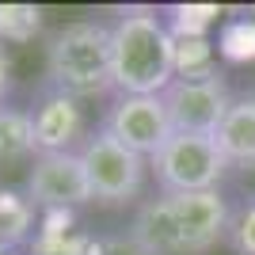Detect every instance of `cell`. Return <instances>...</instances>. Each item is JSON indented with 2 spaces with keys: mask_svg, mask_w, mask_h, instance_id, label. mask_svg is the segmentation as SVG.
I'll list each match as a JSON object with an SVG mask.
<instances>
[{
  "mask_svg": "<svg viewBox=\"0 0 255 255\" xmlns=\"http://www.w3.org/2000/svg\"><path fill=\"white\" fill-rule=\"evenodd\" d=\"M213 141H217V149L229 164H244V168L255 164V96L233 99Z\"/></svg>",
  "mask_w": 255,
  "mask_h": 255,
  "instance_id": "30bf717a",
  "label": "cell"
},
{
  "mask_svg": "<svg viewBox=\"0 0 255 255\" xmlns=\"http://www.w3.org/2000/svg\"><path fill=\"white\" fill-rule=\"evenodd\" d=\"M217 46L210 38H175V80H210L217 76Z\"/></svg>",
  "mask_w": 255,
  "mask_h": 255,
  "instance_id": "4fadbf2b",
  "label": "cell"
},
{
  "mask_svg": "<svg viewBox=\"0 0 255 255\" xmlns=\"http://www.w3.org/2000/svg\"><path fill=\"white\" fill-rule=\"evenodd\" d=\"M8 92H11V57H8V50L0 46V107H4Z\"/></svg>",
  "mask_w": 255,
  "mask_h": 255,
  "instance_id": "ac0fdd59",
  "label": "cell"
},
{
  "mask_svg": "<svg viewBox=\"0 0 255 255\" xmlns=\"http://www.w3.org/2000/svg\"><path fill=\"white\" fill-rule=\"evenodd\" d=\"M50 92L73 99H96L115 88L111 76V27L99 19L65 23L46 46Z\"/></svg>",
  "mask_w": 255,
  "mask_h": 255,
  "instance_id": "3957f363",
  "label": "cell"
},
{
  "mask_svg": "<svg viewBox=\"0 0 255 255\" xmlns=\"http://www.w3.org/2000/svg\"><path fill=\"white\" fill-rule=\"evenodd\" d=\"M103 133L126 145L129 152L152 160L175 129H171L168 107L160 96H118L103 118Z\"/></svg>",
  "mask_w": 255,
  "mask_h": 255,
  "instance_id": "8992f818",
  "label": "cell"
},
{
  "mask_svg": "<svg viewBox=\"0 0 255 255\" xmlns=\"http://www.w3.org/2000/svg\"><path fill=\"white\" fill-rule=\"evenodd\" d=\"M42 31V8L38 4H0V46L31 42Z\"/></svg>",
  "mask_w": 255,
  "mask_h": 255,
  "instance_id": "5bb4252c",
  "label": "cell"
},
{
  "mask_svg": "<svg viewBox=\"0 0 255 255\" xmlns=\"http://www.w3.org/2000/svg\"><path fill=\"white\" fill-rule=\"evenodd\" d=\"M80 160L88 171V187H92V202L99 206H126L133 202L145 187V164L149 160L107 137L103 129L80 145Z\"/></svg>",
  "mask_w": 255,
  "mask_h": 255,
  "instance_id": "5b68a950",
  "label": "cell"
},
{
  "mask_svg": "<svg viewBox=\"0 0 255 255\" xmlns=\"http://www.w3.org/2000/svg\"><path fill=\"white\" fill-rule=\"evenodd\" d=\"M217 53H221L225 61H255V23L248 15L240 19H225L221 31H217Z\"/></svg>",
  "mask_w": 255,
  "mask_h": 255,
  "instance_id": "2e32d148",
  "label": "cell"
},
{
  "mask_svg": "<svg viewBox=\"0 0 255 255\" xmlns=\"http://www.w3.org/2000/svg\"><path fill=\"white\" fill-rule=\"evenodd\" d=\"M149 164L156 175V187L164 194L217 191V183L229 171V160L221 156L217 141L202 137V133H171Z\"/></svg>",
  "mask_w": 255,
  "mask_h": 255,
  "instance_id": "277c9868",
  "label": "cell"
},
{
  "mask_svg": "<svg viewBox=\"0 0 255 255\" xmlns=\"http://www.w3.org/2000/svg\"><path fill=\"white\" fill-rule=\"evenodd\" d=\"M217 19H221L217 4H175L168 11V31L171 38H206Z\"/></svg>",
  "mask_w": 255,
  "mask_h": 255,
  "instance_id": "9a60e30c",
  "label": "cell"
},
{
  "mask_svg": "<svg viewBox=\"0 0 255 255\" xmlns=\"http://www.w3.org/2000/svg\"><path fill=\"white\" fill-rule=\"evenodd\" d=\"M15 255H19V252H15Z\"/></svg>",
  "mask_w": 255,
  "mask_h": 255,
  "instance_id": "ffe728a7",
  "label": "cell"
},
{
  "mask_svg": "<svg viewBox=\"0 0 255 255\" xmlns=\"http://www.w3.org/2000/svg\"><path fill=\"white\" fill-rule=\"evenodd\" d=\"M111 76L118 96H164L175 84V38L152 8H126L111 23Z\"/></svg>",
  "mask_w": 255,
  "mask_h": 255,
  "instance_id": "7a4b0ae2",
  "label": "cell"
},
{
  "mask_svg": "<svg viewBox=\"0 0 255 255\" xmlns=\"http://www.w3.org/2000/svg\"><path fill=\"white\" fill-rule=\"evenodd\" d=\"M27 198L42 213L50 210H69L92 202V187H88V171L80 152H46L34 156L31 171H27Z\"/></svg>",
  "mask_w": 255,
  "mask_h": 255,
  "instance_id": "52a82bcc",
  "label": "cell"
},
{
  "mask_svg": "<svg viewBox=\"0 0 255 255\" xmlns=\"http://www.w3.org/2000/svg\"><path fill=\"white\" fill-rule=\"evenodd\" d=\"M244 15H248V19H252V23H255V4H252V8H248V11H244Z\"/></svg>",
  "mask_w": 255,
  "mask_h": 255,
  "instance_id": "d6986e66",
  "label": "cell"
},
{
  "mask_svg": "<svg viewBox=\"0 0 255 255\" xmlns=\"http://www.w3.org/2000/svg\"><path fill=\"white\" fill-rule=\"evenodd\" d=\"M34 126V156L46 152H80L84 145V115H80V99L50 92L42 96V103L31 111Z\"/></svg>",
  "mask_w": 255,
  "mask_h": 255,
  "instance_id": "9c48e42d",
  "label": "cell"
},
{
  "mask_svg": "<svg viewBox=\"0 0 255 255\" xmlns=\"http://www.w3.org/2000/svg\"><path fill=\"white\" fill-rule=\"evenodd\" d=\"M38 233V206L27 198V191L0 187V255H15L27 240Z\"/></svg>",
  "mask_w": 255,
  "mask_h": 255,
  "instance_id": "8fae6325",
  "label": "cell"
},
{
  "mask_svg": "<svg viewBox=\"0 0 255 255\" xmlns=\"http://www.w3.org/2000/svg\"><path fill=\"white\" fill-rule=\"evenodd\" d=\"M160 99L168 107V118H171L175 133H202V137L217 133V126L225 122L229 107H233V96H229L221 76H210V80H175Z\"/></svg>",
  "mask_w": 255,
  "mask_h": 255,
  "instance_id": "ba28073f",
  "label": "cell"
},
{
  "mask_svg": "<svg viewBox=\"0 0 255 255\" xmlns=\"http://www.w3.org/2000/svg\"><path fill=\"white\" fill-rule=\"evenodd\" d=\"M229 233H233V244L240 255H255V202L229 225Z\"/></svg>",
  "mask_w": 255,
  "mask_h": 255,
  "instance_id": "e0dca14e",
  "label": "cell"
},
{
  "mask_svg": "<svg viewBox=\"0 0 255 255\" xmlns=\"http://www.w3.org/2000/svg\"><path fill=\"white\" fill-rule=\"evenodd\" d=\"M34 152V126L31 111L23 107H0V164H15V160Z\"/></svg>",
  "mask_w": 255,
  "mask_h": 255,
  "instance_id": "7c38bea8",
  "label": "cell"
},
{
  "mask_svg": "<svg viewBox=\"0 0 255 255\" xmlns=\"http://www.w3.org/2000/svg\"><path fill=\"white\" fill-rule=\"evenodd\" d=\"M229 202L221 191L160 194L133 217V244L145 255H198L229 233Z\"/></svg>",
  "mask_w": 255,
  "mask_h": 255,
  "instance_id": "6da1fadb",
  "label": "cell"
}]
</instances>
